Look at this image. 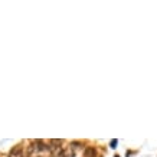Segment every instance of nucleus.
<instances>
[{
    "label": "nucleus",
    "mask_w": 157,
    "mask_h": 157,
    "mask_svg": "<svg viewBox=\"0 0 157 157\" xmlns=\"http://www.w3.org/2000/svg\"><path fill=\"white\" fill-rule=\"evenodd\" d=\"M59 157H74V151H72L71 148H63Z\"/></svg>",
    "instance_id": "nucleus-4"
},
{
    "label": "nucleus",
    "mask_w": 157,
    "mask_h": 157,
    "mask_svg": "<svg viewBox=\"0 0 157 157\" xmlns=\"http://www.w3.org/2000/svg\"><path fill=\"white\" fill-rule=\"evenodd\" d=\"M9 157H23V147L17 144V146H14L9 153Z\"/></svg>",
    "instance_id": "nucleus-2"
},
{
    "label": "nucleus",
    "mask_w": 157,
    "mask_h": 157,
    "mask_svg": "<svg viewBox=\"0 0 157 157\" xmlns=\"http://www.w3.org/2000/svg\"><path fill=\"white\" fill-rule=\"evenodd\" d=\"M48 148L49 147L45 146V143H43L42 140H33L28 148V156L29 157H36V156H39V153L45 151V150H48Z\"/></svg>",
    "instance_id": "nucleus-1"
},
{
    "label": "nucleus",
    "mask_w": 157,
    "mask_h": 157,
    "mask_svg": "<svg viewBox=\"0 0 157 157\" xmlns=\"http://www.w3.org/2000/svg\"><path fill=\"white\" fill-rule=\"evenodd\" d=\"M117 143H118V141H117V140H113V141H111V147L114 148L115 146H117Z\"/></svg>",
    "instance_id": "nucleus-5"
},
{
    "label": "nucleus",
    "mask_w": 157,
    "mask_h": 157,
    "mask_svg": "<svg viewBox=\"0 0 157 157\" xmlns=\"http://www.w3.org/2000/svg\"><path fill=\"white\" fill-rule=\"evenodd\" d=\"M84 157H95V148H94V147H88V148H85Z\"/></svg>",
    "instance_id": "nucleus-3"
}]
</instances>
